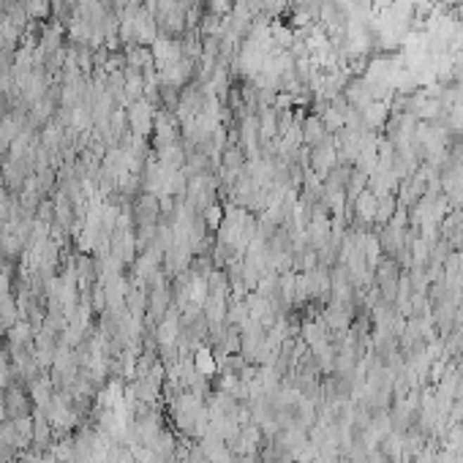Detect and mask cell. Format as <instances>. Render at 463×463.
<instances>
[{
	"mask_svg": "<svg viewBox=\"0 0 463 463\" xmlns=\"http://www.w3.org/2000/svg\"><path fill=\"white\" fill-rule=\"evenodd\" d=\"M300 131H303V142H305L308 148H316L319 142H324L327 137H333V134L324 128V123H322V118H319V115H311V118L303 123Z\"/></svg>",
	"mask_w": 463,
	"mask_h": 463,
	"instance_id": "6da1fadb",
	"label": "cell"
},
{
	"mask_svg": "<svg viewBox=\"0 0 463 463\" xmlns=\"http://www.w3.org/2000/svg\"><path fill=\"white\" fill-rule=\"evenodd\" d=\"M398 210V196L395 194H379L376 196V227H384Z\"/></svg>",
	"mask_w": 463,
	"mask_h": 463,
	"instance_id": "7a4b0ae2",
	"label": "cell"
},
{
	"mask_svg": "<svg viewBox=\"0 0 463 463\" xmlns=\"http://www.w3.org/2000/svg\"><path fill=\"white\" fill-rule=\"evenodd\" d=\"M128 120H131V126L137 134H145L150 128V104L145 99H139L137 104L131 106V112H128Z\"/></svg>",
	"mask_w": 463,
	"mask_h": 463,
	"instance_id": "3957f363",
	"label": "cell"
},
{
	"mask_svg": "<svg viewBox=\"0 0 463 463\" xmlns=\"http://www.w3.org/2000/svg\"><path fill=\"white\" fill-rule=\"evenodd\" d=\"M224 215H227V210H221L218 205L208 208V210H205V227L210 231H218V227L224 224Z\"/></svg>",
	"mask_w": 463,
	"mask_h": 463,
	"instance_id": "277c9868",
	"label": "cell"
},
{
	"mask_svg": "<svg viewBox=\"0 0 463 463\" xmlns=\"http://www.w3.org/2000/svg\"><path fill=\"white\" fill-rule=\"evenodd\" d=\"M196 368H199L202 374H213V371H215V360H213V355L208 349H199V352H196Z\"/></svg>",
	"mask_w": 463,
	"mask_h": 463,
	"instance_id": "5b68a950",
	"label": "cell"
}]
</instances>
